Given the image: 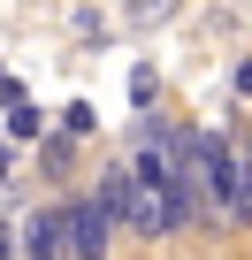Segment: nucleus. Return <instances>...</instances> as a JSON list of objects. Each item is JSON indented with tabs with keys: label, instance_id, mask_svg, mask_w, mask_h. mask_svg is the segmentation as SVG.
Returning <instances> with one entry per match:
<instances>
[{
	"label": "nucleus",
	"instance_id": "1",
	"mask_svg": "<svg viewBox=\"0 0 252 260\" xmlns=\"http://www.w3.org/2000/svg\"><path fill=\"white\" fill-rule=\"evenodd\" d=\"M107 245H115V222H107L99 191H77L69 199V260H107Z\"/></svg>",
	"mask_w": 252,
	"mask_h": 260
},
{
	"label": "nucleus",
	"instance_id": "2",
	"mask_svg": "<svg viewBox=\"0 0 252 260\" xmlns=\"http://www.w3.org/2000/svg\"><path fill=\"white\" fill-rule=\"evenodd\" d=\"M16 252L23 260H69V207L31 214V230H16Z\"/></svg>",
	"mask_w": 252,
	"mask_h": 260
},
{
	"label": "nucleus",
	"instance_id": "3",
	"mask_svg": "<svg viewBox=\"0 0 252 260\" xmlns=\"http://www.w3.org/2000/svg\"><path fill=\"white\" fill-rule=\"evenodd\" d=\"M92 191H99V207H107L115 230H138V176H130V161H107Z\"/></svg>",
	"mask_w": 252,
	"mask_h": 260
},
{
	"label": "nucleus",
	"instance_id": "4",
	"mask_svg": "<svg viewBox=\"0 0 252 260\" xmlns=\"http://www.w3.org/2000/svg\"><path fill=\"white\" fill-rule=\"evenodd\" d=\"M229 199L237 222H252V130H229Z\"/></svg>",
	"mask_w": 252,
	"mask_h": 260
},
{
	"label": "nucleus",
	"instance_id": "5",
	"mask_svg": "<svg viewBox=\"0 0 252 260\" xmlns=\"http://www.w3.org/2000/svg\"><path fill=\"white\" fill-rule=\"evenodd\" d=\"M39 130H46V122H39V107H31V100H16V107H8V138H39Z\"/></svg>",
	"mask_w": 252,
	"mask_h": 260
},
{
	"label": "nucleus",
	"instance_id": "6",
	"mask_svg": "<svg viewBox=\"0 0 252 260\" xmlns=\"http://www.w3.org/2000/svg\"><path fill=\"white\" fill-rule=\"evenodd\" d=\"M92 130H99V122H92V107H84V100H77V107H69V115H61V138H92Z\"/></svg>",
	"mask_w": 252,
	"mask_h": 260
},
{
	"label": "nucleus",
	"instance_id": "7",
	"mask_svg": "<svg viewBox=\"0 0 252 260\" xmlns=\"http://www.w3.org/2000/svg\"><path fill=\"white\" fill-rule=\"evenodd\" d=\"M237 92H252V61H244V69H237Z\"/></svg>",
	"mask_w": 252,
	"mask_h": 260
},
{
	"label": "nucleus",
	"instance_id": "8",
	"mask_svg": "<svg viewBox=\"0 0 252 260\" xmlns=\"http://www.w3.org/2000/svg\"><path fill=\"white\" fill-rule=\"evenodd\" d=\"M8 260H23V252H16V237H8Z\"/></svg>",
	"mask_w": 252,
	"mask_h": 260
}]
</instances>
